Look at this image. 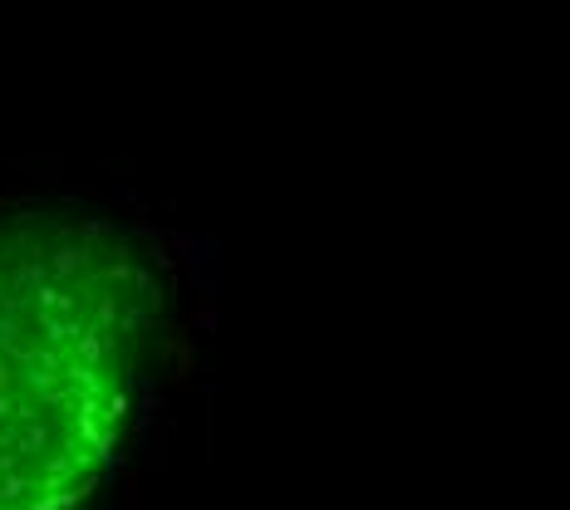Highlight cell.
<instances>
[{
    "instance_id": "6da1fadb",
    "label": "cell",
    "mask_w": 570,
    "mask_h": 510,
    "mask_svg": "<svg viewBox=\"0 0 570 510\" xmlns=\"http://www.w3.org/2000/svg\"><path fill=\"white\" fill-rule=\"evenodd\" d=\"M153 319L148 260L103 221H0V510H75L103 481Z\"/></svg>"
}]
</instances>
